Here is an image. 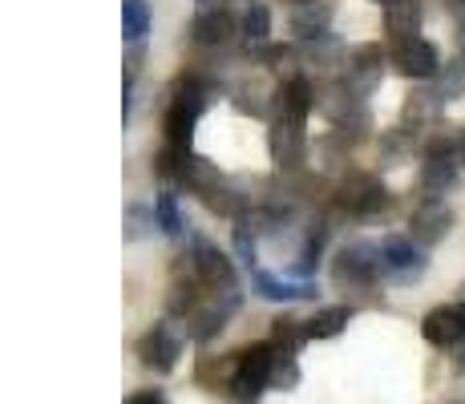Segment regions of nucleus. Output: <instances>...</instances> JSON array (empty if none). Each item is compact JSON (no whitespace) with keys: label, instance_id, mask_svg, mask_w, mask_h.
<instances>
[{"label":"nucleus","instance_id":"obj_24","mask_svg":"<svg viewBox=\"0 0 465 404\" xmlns=\"http://www.w3.org/2000/svg\"><path fill=\"white\" fill-rule=\"evenodd\" d=\"M433 89H437L441 102H458V97H465V57L445 61L441 74H437V81H433Z\"/></svg>","mask_w":465,"mask_h":404},{"label":"nucleus","instance_id":"obj_21","mask_svg":"<svg viewBox=\"0 0 465 404\" xmlns=\"http://www.w3.org/2000/svg\"><path fill=\"white\" fill-rule=\"evenodd\" d=\"M239 33H243L247 49H263V44L272 41V8H267V5H252L243 13V21H239Z\"/></svg>","mask_w":465,"mask_h":404},{"label":"nucleus","instance_id":"obj_20","mask_svg":"<svg viewBox=\"0 0 465 404\" xmlns=\"http://www.w3.org/2000/svg\"><path fill=\"white\" fill-rule=\"evenodd\" d=\"M348 320H352V308H348V303H336V308L316 311V316L308 320V340H332V336H340V331L348 328Z\"/></svg>","mask_w":465,"mask_h":404},{"label":"nucleus","instance_id":"obj_37","mask_svg":"<svg viewBox=\"0 0 465 404\" xmlns=\"http://www.w3.org/2000/svg\"><path fill=\"white\" fill-rule=\"evenodd\" d=\"M461 158H465V142H461Z\"/></svg>","mask_w":465,"mask_h":404},{"label":"nucleus","instance_id":"obj_36","mask_svg":"<svg viewBox=\"0 0 465 404\" xmlns=\"http://www.w3.org/2000/svg\"><path fill=\"white\" fill-rule=\"evenodd\" d=\"M458 348H461V360H465V340H461V344H458Z\"/></svg>","mask_w":465,"mask_h":404},{"label":"nucleus","instance_id":"obj_39","mask_svg":"<svg viewBox=\"0 0 465 404\" xmlns=\"http://www.w3.org/2000/svg\"><path fill=\"white\" fill-rule=\"evenodd\" d=\"M458 5H465V0H458Z\"/></svg>","mask_w":465,"mask_h":404},{"label":"nucleus","instance_id":"obj_38","mask_svg":"<svg viewBox=\"0 0 465 404\" xmlns=\"http://www.w3.org/2000/svg\"><path fill=\"white\" fill-rule=\"evenodd\" d=\"M377 5H389V0H377Z\"/></svg>","mask_w":465,"mask_h":404},{"label":"nucleus","instance_id":"obj_16","mask_svg":"<svg viewBox=\"0 0 465 404\" xmlns=\"http://www.w3.org/2000/svg\"><path fill=\"white\" fill-rule=\"evenodd\" d=\"M384 29H389L392 44L413 41L421 33V0H389L384 5Z\"/></svg>","mask_w":465,"mask_h":404},{"label":"nucleus","instance_id":"obj_22","mask_svg":"<svg viewBox=\"0 0 465 404\" xmlns=\"http://www.w3.org/2000/svg\"><path fill=\"white\" fill-rule=\"evenodd\" d=\"M199 280H194V275H191V280H174V283H170V295H166V311H170V316H194V311H199V300H203V295H199Z\"/></svg>","mask_w":465,"mask_h":404},{"label":"nucleus","instance_id":"obj_7","mask_svg":"<svg viewBox=\"0 0 465 404\" xmlns=\"http://www.w3.org/2000/svg\"><path fill=\"white\" fill-rule=\"evenodd\" d=\"M178 356H183V331L170 320L154 323V328L138 340V360L146 368H154V372H174Z\"/></svg>","mask_w":465,"mask_h":404},{"label":"nucleus","instance_id":"obj_32","mask_svg":"<svg viewBox=\"0 0 465 404\" xmlns=\"http://www.w3.org/2000/svg\"><path fill=\"white\" fill-rule=\"evenodd\" d=\"M126 404H166V397H163L158 389H146V392H134Z\"/></svg>","mask_w":465,"mask_h":404},{"label":"nucleus","instance_id":"obj_11","mask_svg":"<svg viewBox=\"0 0 465 404\" xmlns=\"http://www.w3.org/2000/svg\"><path fill=\"white\" fill-rule=\"evenodd\" d=\"M450 227H453L450 206H445L441 199H425L413 211V219H409V239H413L417 247H437V242L450 235Z\"/></svg>","mask_w":465,"mask_h":404},{"label":"nucleus","instance_id":"obj_35","mask_svg":"<svg viewBox=\"0 0 465 404\" xmlns=\"http://www.w3.org/2000/svg\"><path fill=\"white\" fill-rule=\"evenodd\" d=\"M288 5H296V8H303V5H316V0H288Z\"/></svg>","mask_w":465,"mask_h":404},{"label":"nucleus","instance_id":"obj_26","mask_svg":"<svg viewBox=\"0 0 465 404\" xmlns=\"http://www.w3.org/2000/svg\"><path fill=\"white\" fill-rule=\"evenodd\" d=\"M300 384V364H296V352H283L275 348V360H272V376H267V389H280V392H292Z\"/></svg>","mask_w":465,"mask_h":404},{"label":"nucleus","instance_id":"obj_12","mask_svg":"<svg viewBox=\"0 0 465 404\" xmlns=\"http://www.w3.org/2000/svg\"><path fill=\"white\" fill-rule=\"evenodd\" d=\"M223 300H214L207 303V308H199L191 316V323H186V336L194 340V344H211L214 336H219L223 328H227V320L235 316V308H239V291H219Z\"/></svg>","mask_w":465,"mask_h":404},{"label":"nucleus","instance_id":"obj_30","mask_svg":"<svg viewBox=\"0 0 465 404\" xmlns=\"http://www.w3.org/2000/svg\"><path fill=\"white\" fill-rule=\"evenodd\" d=\"M235 255L243 267H255V235H252V227L239 219H235Z\"/></svg>","mask_w":465,"mask_h":404},{"label":"nucleus","instance_id":"obj_14","mask_svg":"<svg viewBox=\"0 0 465 404\" xmlns=\"http://www.w3.org/2000/svg\"><path fill=\"white\" fill-rule=\"evenodd\" d=\"M275 118H288V122H303L308 125V113L316 110V85L308 77H292L275 89Z\"/></svg>","mask_w":465,"mask_h":404},{"label":"nucleus","instance_id":"obj_40","mask_svg":"<svg viewBox=\"0 0 465 404\" xmlns=\"http://www.w3.org/2000/svg\"><path fill=\"white\" fill-rule=\"evenodd\" d=\"M461 142H465V138H461Z\"/></svg>","mask_w":465,"mask_h":404},{"label":"nucleus","instance_id":"obj_4","mask_svg":"<svg viewBox=\"0 0 465 404\" xmlns=\"http://www.w3.org/2000/svg\"><path fill=\"white\" fill-rule=\"evenodd\" d=\"M336 202H340V211L356 214V219H377V214L389 211L392 199H389V191L381 186V178H372V174H352V178H344V186H340Z\"/></svg>","mask_w":465,"mask_h":404},{"label":"nucleus","instance_id":"obj_6","mask_svg":"<svg viewBox=\"0 0 465 404\" xmlns=\"http://www.w3.org/2000/svg\"><path fill=\"white\" fill-rule=\"evenodd\" d=\"M381 263H384V275L392 283H417L421 275L429 271V259L421 255L413 239H401V235H389L381 242Z\"/></svg>","mask_w":465,"mask_h":404},{"label":"nucleus","instance_id":"obj_27","mask_svg":"<svg viewBox=\"0 0 465 404\" xmlns=\"http://www.w3.org/2000/svg\"><path fill=\"white\" fill-rule=\"evenodd\" d=\"M154 214H158V231L163 235H170V239H178L183 235V211H178V199H174V191H163L154 199Z\"/></svg>","mask_w":465,"mask_h":404},{"label":"nucleus","instance_id":"obj_1","mask_svg":"<svg viewBox=\"0 0 465 404\" xmlns=\"http://www.w3.org/2000/svg\"><path fill=\"white\" fill-rule=\"evenodd\" d=\"M458 154H461V142L453 138H433L425 146V162H421L425 199H441L445 191H453V182H458Z\"/></svg>","mask_w":465,"mask_h":404},{"label":"nucleus","instance_id":"obj_15","mask_svg":"<svg viewBox=\"0 0 465 404\" xmlns=\"http://www.w3.org/2000/svg\"><path fill=\"white\" fill-rule=\"evenodd\" d=\"M239 33V21L227 13V8H207L191 21V41L203 44V49H219Z\"/></svg>","mask_w":465,"mask_h":404},{"label":"nucleus","instance_id":"obj_41","mask_svg":"<svg viewBox=\"0 0 465 404\" xmlns=\"http://www.w3.org/2000/svg\"><path fill=\"white\" fill-rule=\"evenodd\" d=\"M461 303H465V300H461Z\"/></svg>","mask_w":465,"mask_h":404},{"label":"nucleus","instance_id":"obj_29","mask_svg":"<svg viewBox=\"0 0 465 404\" xmlns=\"http://www.w3.org/2000/svg\"><path fill=\"white\" fill-rule=\"evenodd\" d=\"M154 227H158V214H154V206H142V202H134L130 211H126V239H146Z\"/></svg>","mask_w":465,"mask_h":404},{"label":"nucleus","instance_id":"obj_33","mask_svg":"<svg viewBox=\"0 0 465 404\" xmlns=\"http://www.w3.org/2000/svg\"><path fill=\"white\" fill-rule=\"evenodd\" d=\"M199 8L207 13V8H223V0H199Z\"/></svg>","mask_w":465,"mask_h":404},{"label":"nucleus","instance_id":"obj_31","mask_svg":"<svg viewBox=\"0 0 465 404\" xmlns=\"http://www.w3.org/2000/svg\"><path fill=\"white\" fill-rule=\"evenodd\" d=\"M405 150H409V130L401 125L397 133H389V138H384V158L397 162V158H405Z\"/></svg>","mask_w":465,"mask_h":404},{"label":"nucleus","instance_id":"obj_3","mask_svg":"<svg viewBox=\"0 0 465 404\" xmlns=\"http://www.w3.org/2000/svg\"><path fill=\"white\" fill-rule=\"evenodd\" d=\"M267 150H272V162L283 174L303 170V162H308V130H303V122L275 118L272 130H267Z\"/></svg>","mask_w":465,"mask_h":404},{"label":"nucleus","instance_id":"obj_13","mask_svg":"<svg viewBox=\"0 0 465 404\" xmlns=\"http://www.w3.org/2000/svg\"><path fill=\"white\" fill-rule=\"evenodd\" d=\"M421 336L433 348H458L465 340V316H461V303H441L421 320Z\"/></svg>","mask_w":465,"mask_h":404},{"label":"nucleus","instance_id":"obj_2","mask_svg":"<svg viewBox=\"0 0 465 404\" xmlns=\"http://www.w3.org/2000/svg\"><path fill=\"white\" fill-rule=\"evenodd\" d=\"M381 275H384L381 247H372V242H348L332 263V280L348 287H372Z\"/></svg>","mask_w":465,"mask_h":404},{"label":"nucleus","instance_id":"obj_9","mask_svg":"<svg viewBox=\"0 0 465 404\" xmlns=\"http://www.w3.org/2000/svg\"><path fill=\"white\" fill-rule=\"evenodd\" d=\"M392 65L413 81H437V74H441V53H437L433 41L413 37V41L392 44Z\"/></svg>","mask_w":465,"mask_h":404},{"label":"nucleus","instance_id":"obj_23","mask_svg":"<svg viewBox=\"0 0 465 404\" xmlns=\"http://www.w3.org/2000/svg\"><path fill=\"white\" fill-rule=\"evenodd\" d=\"M150 33V5L146 0H122V37L130 44H142Z\"/></svg>","mask_w":465,"mask_h":404},{"label":"nucleus","instance_id":"obj_10","mask_svg":"<svg viewBox=\"0 0 465 404\" xmlns=\"http://www.w3.org/2000/svg\"><path fill=\"white\" fill-rule=\"evenodd\" d=\"M219 94H223V89L214 85L211 77L186 74V77H178V81H174V89H170V110H178V113H186V118L199 122L203 113L211 110V102H214Z\"/></svg>","mask_w":465,"mask_h":404},{"label":"nucleus","instance_id":"obj_19","mask_svg":"<svg viewBox=\"0 0 465 404\" xmlns=\"http://www.w3.org/2000/svg\"><path fill=\"white\" fill-rule=\"evenodd\" d=\"M441 97H437V89H417V94H409V102H405V130L413 133V130H421V125H429L441 113Z\"/></svg>","mask_w":465,"mask_h":404},{"label":"nucleus","instance_id":"obj_17","mask_svg":"<svg viewBox=\"0 0 465 404\" xmlns=\"http://www.w3.org/2000/svg\"><path fill=\"white\" fill-rule=\"evenodd\" d=\"M332 0H316V5H303L292 13V33L303 41V44H312V41H324L328 37V25H332Z\"/></svg>","mask_w":465,"mask_h":404},{"label":"nucleus","instance_id":"obj_28","mask_svg":"<svg viewBox=\"0 0 465 404\" xmlns=\"http://www.w3.org/2000/svg\"><path fill=\"white\" fill-rule=\"evenodd\" d=\"M163 130H166V146L191 150V142H194V118H186V113H178V110H170V105H166Z\"/></svg>","mask_w":465,"mask_h":404},{"label":"nucleus","instance_id":"obj_18","mask_svg":"<svg viewBox=\"0 0 465 404\" xmlns=\"http://www.w3.org/2000/svg\"><path fill=\"white\" fill-rule=\"evenodd\" d=\"M255 295H263V300H275V303L312 300V295H316V283H303V280H280V275L255 271Z\"/></svg>","mask_w":465,"mask_h":404},{"label":"nucleus","instance_id":"obj_8","mask_svg":"<svg viewBox=\"0 0 465 404\" xmlns=\"http://www.w3.org/2000/svg\"><path fill=\"white\" fill-rule=\"evenodd\" d=\"M384 77V49L381 44H361V49L348 53V69H344V85L352 97H369Z\"/></svg>","mask_w":465,"mask_h":404},{"label":"nucleus","instance_id":"obj_5","mask_svg":"<svg viewBox=\"0 0 465 404\" xmlns=\"http://www.w3.org/2000/svg\"><path fill=\"white\" fill-rule=\"evenodd\" d=\"M186 259H191V275L203 287H214V291H219V287L223 291H235V263L227 259V251H219L207 239H194Z\"/></svg>","mask_w":465,"mask_h":404},{"label":"nucleus","instance_id":"obj_34","mask_svg":"<svg viewBox=\"0 0 465 404\" xmlns=\"http://www.w3.org/2000/svg\"><path fill=\"white\" fill-rule=\"evenodd\" d=\"M458 44H461V57H465V21H461V37H458Z\"/></svg>","mask_w":465,"mask_h":404},{"label":"nucleus","instance_id":"obj_25","mask_svg":"<svg viewBox=\"0 0 465 404\" xmlns=\"http://www.w3.org/2000/svg\"><path fill=\"white\" fill-rule=\"evenodd\" d=\"M303 340H308V323L303 320H292V316L272 320V344L275 348H283V352H300Z\"/></svg>","mask_w":465,"mask_h":404}]
</instances>
